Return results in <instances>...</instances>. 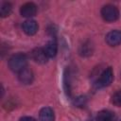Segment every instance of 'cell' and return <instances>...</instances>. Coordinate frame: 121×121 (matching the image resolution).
I'll use <instances>...</instances> for the list:
<instances>
[{
	"mask_svg": "<svg viewBox=\"0 0 121 121\" xmlns=\"http://www.w3.org/2000/svg\"><path fill=\"white\" fill-rule=\"evenodd\" d=\"M8 64L11 71L20 73L22 70L27 67V57L24 53H16L9 59Z\"/></svg>",
	"mask_w": 121,
	"mask_h": 121,
	"instance_id": "cell-1",
	"label": "cell"
},
{
	"mask_svg": "<svg viewBox=\"0 0 121 121\" xmlns=\"http://www.w3.org/2000/svg\"><path fill=\"white\" fill-rule=\"evenodd\" d=\"M101 16L106 22H114L119 17V10L115 6L108 4L101 9Z\"/></svg>",
	"mask_w": 121,
	"mask_h": 121,
	"instance_id": "cell-2",
	"label": "cell"
},
{
	"mask_svg": "<svg viewBox=\"0 0 121 121\" xmlns=\"http://www.w3.org/2000/svg\"><path fill=\"white\" fill-rule=\"evenodd\" d=\"M113 79V72L112 69L111 67L106 68L99 76V78H97L96 82H95V86L97 88H104L107 87L109 85H111V83L112 82Z\"/></svg>",
	"mask_w": 121,
	"mask_h": 121,
	"instance_id": "cell-3",
	"label": "cell"
},
{
	"mask_svg": "<svg viewBox=\"0 0 121 121\" xmlns=\"http://www.w3.org/2000/svg\"><path fill=\"white\" fill-rule=\"evenodd\" d=\"M20 13L24 17H27V18L33 17L37 13V6L32 2L25 3L20 8Z\"/></svg>",
	"mask_w": 121,
	"mask_h": 121,
	"instance_id": "cell-4",
	"label": "cell"
},
{
	"mask_svg": "<svg viewBox=\"0 0 121 121\" xmlns=\"http://www.w3.org/2000/svg\"><path fill=\"white\" fill-rule=\"evenodd\" d=\"M31 58L35 62L40 63V64L45 63L48 60V57L45 54L44 49L41 47H36L31 51Z\"/></svg>",
	"mask_w": 121,
	"mask_h": 121,
	"instance_id": "cell-5",
	"label": "cell"
},
{
	"mask_svg": "<svg viewBox=\"0 0 121 121\" xmlns=\"http://www.w3.org/2000/svg\"><path fill=\"white\" fill-rule=\"evenodd\" d=\"M22 28L24 30V32L29 36H32L34 34L37 33L38 31V24L36 21L32 20V19H28V20H26L23 25H22Z\"/></svg>",
	"mask_w": 121,
	"mask_h": 121,
	"instance_id": "cell-6",
	"label": "cell"
},
{
	"mask_svg": "<svg viewBox=\"0 0 121 121\" xmlns=\"http://www.w3.org/2000/svg\"><path fill=\"white\" fill-rule=\"evenodd\" d=\"M106 43L111 46H116L121 43V31L112 30L106 35Z\"/></svg>",
	"mask_w": 121,
	"mask_h": 121,
	"instance_id": "cell-7",
	"label": "cell"
},
{
	"mask_svg": "<svg viewBox=\"0 0 121 121\" xmlns=\"http://www.w3.org/2000/svg\"><path fill=\"white\" fill-rule=\"evenodd\" d=\"M18 78H19L20 82H22L23 84H30L34 78L33 71L30 68L26 67L24 70H22L20 73H18Z\"/></svg>",
	"mask_w": 121,
	"mask_h": 121,
	"instance_id": "cell-8",
	"label": "cell"
},
{
	"mask_svg": "<svg viewBox=\"0 0 121 121\" xmlns=\"http://www.w3.org/2000/svg\"><path fill=\"white\" fill-rule=\"evenodd\" d=\"M55 113L50 107H44L40 111L39 120L40 121H54Z\"/></svg>",
	"mask_w": 121,
	"mask_h": 121,
	"instance_id": "cell-9",
	"label": "cell"
},
{
	"mask_svg": "<svg viewBox=\"0 0 121 121\" xmlns=\"http://www.w3.org/2000/svg\"><path fill=\"white\" fill-rule=\"evenodd\" d=\"M44 52L45 54L47 55L48 58H54L56 55H57V52H58V44H57V42L55 40H51L49 41L46 45L44 46Z\"/></svg>",
	"mask_w": 121,
	"mask_h": 121,
	"instance_id": "cell-10",
	"label": "cell"
},
{
	"mask_svg": "<svg viewBox=\"0 0 121 121\" xmlns=\"http://www.w3.org/2000/svg\"><path fill=\"white\" fill-rule=\"evenodd\" d=\"M115 118V113L109 110L100 111L96 115V121H114Z\"/></svg>",
	"mask_w": 121,
	"mask_h": 121,
	"instance_id": "cell-11",
	"label": "cell"
},
{
	"mask_svg": "<svg viewBox=\"0 0 121 121\" xmlns=\"http://www.w3.org/2000/svg\"><path fill=\"white\" fill-rule=\"evenodd\" d=\"M12 10V6L10 3L9 2H3L1 4V7H0V15L1 17H7L10 14Z\"/></svg>",
	"mask_w": 121,
	"mask_h": 121,
	"instance_id": "cell-12",
	"label": "cell"
},
{
	"mask_svg": "<svg viewBox=\"0 0 121 121\" xmlns=\"http://www.w3.org/2000/svg\"><path fill=\"white\" fill-rule=\"evenodd\" d=\"M112 103L116 107H121V91L115 92L112 96Z\"/></svg>",
	"mask_w": 121,
	"mask_h": 121,
	"instance_id": "cell-13",
	"label": "cell"
},
{
	"mask_svg": "<svg viewBox=\"0 0 121 121\" xmlns=\"http://www.w3.org/2000/svg\"><path fill=\"white\" fill-rule=\"evenodd\" d=\"M85 97L84 96H80V97H78L76 100H75V104H77L78 106H82L84 105V101H85Z\"/></svg>",
	"mask_w": 121,
	"mask_h": 121,
	"instance_id": "cell-14",
	"label": "cell"
},
{
	"mask_svg": "<svg viewBox=\"0 0 121 121\" xmlns=\"http://www.w3.org/2000/svg\"><path fill=\"white\" fill-rule=\"evenodd\" d=\"M19 121H36V120L30 116H24V117H21Z\"/></svg>",
	"mask_w": 121,
	"mask_h": 121,
	"instance_id": "cell-15",
	"label": "cell"
}]
</instances>
